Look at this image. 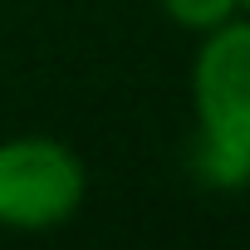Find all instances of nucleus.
Instances as JSON below:
<instances>
[{
	"label": "nucleus",
	"mask_w": 250,
	"mask_h": 250,
	"mask_svg": "<svg viewBox=\"0 0 250 250\" xmlns=\"http://www.w3.org/2000/svg\"><path fill=\"white\" fill-rule=\"evenodd\" d=\"M191 113L201 133V167L216 187L250 182V20L235 15L196 35Z\"/></svg>",
	"instance_id": "obj_1"
},
{
	"label": "nucleus",
	"mask_w": 250,
	"mask_h": 250,
	"mask_svg": "<svg viewBox=\"0 0 250 250\" xmlns=\"http://www.w3.org/2000/svg\"><path fill=\"white\" fill-rule=\"evenodd\" d=\"M88 167L49 133H15L0 143V230H59L83 211Z\"/></svg>",
	"instance_id": "obj_2"
},
{
	"label": "nucleus",
	"mask_w": 250,
	"mask_h": 250,
	"mask_svg": "<svg viewBox=\"0 0 250 250\" xmlns=\"http://www.w3.org/2000/svg\"><path fill=\"white\" fill-rule=\"evenodd\" d=\"M157 5L187 35H206V30H216V25L240 15V0H157Z\"/></svg>",
	"instance_id": "obj_3"
},
{
	"label": "nucleus",
	"mask_w": 250,
	"mask_h": 250,
	"mask_svg": "<svg viewBox=\"0 0 250 250\" xmlns=\"http://www.w3.org/2000/svg\"><path fill=\"white\" fill-rule=\"evenodd\" d=\"M240 15H245V20H250V0H240Z\"/></svg>",
	"instance_id": "obj_4"
}]
</instances>
